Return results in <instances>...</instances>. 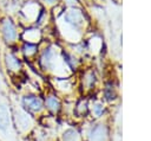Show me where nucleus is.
<instances>
[{
	"label": "nucleus",
	"mask_w": 151,
	"mask_h": 141,
	"mask_svg": "<svg viewBox=\"0 0 151 141\" xmlns=\"http://www.w3.org/2000/svg\"><path fill=\"white\" fill-rule=\"evenodd\" d=\"M9 100H11V107H12L13 123H14V128L17 130V134L19 137H26L34 129L35 120L22 107L20 98H18L17 94L9 91Z\"/></svg>",
	"instance_id": "2"
},
{
	"label": "nucleus",
	"mask_w": 151,
	"mask_h": 141,
	"mask_svg": "<svg viewBox=\"0 0 151 141\" xmlns=\"http://www.w3.org/2000/svg\"><path fill=\"white\" fill-rule=\"evenodd\" d=\"M40 38H41V33L38 28H29L22 33V39L26 40L28 44L29 43H38L40 40Z\"/></svg>",
	"instance_id": "11"
},
{
	"label": "nucleus",
	"mask_w": 151,
	"mask_h": 141,
	"mask_svg": "<svg viewBox=\"0 0 151 141\" xmlns=\"http://www.w3.org/2000/svg\"><path fill=\"white\" fill-rule=\"evenodd\" d=\"M87 141H107L106 126L101 123L92 126L87 133Z\"/></svg>",
	"instance_id": "8"
},
{
	"label": "nucleus",
	"mask_w": 151,
	"mask_h": 141,
	"mask_svg": "<svg viewBox=\"0 0 151 141\" xmlns=\"http://www.w3.org/2000/svg\"><path fill=\"white\" fill-rule=\"evenodd\" d=\"M0 32L2 34L4 40L8 44L12 45L18 40V31L15 28L14 23L12 21V19L9 17H5L1 21H0Z\"/></svg>",
	"instance_id": "5"
},
{
	"label": "nucleus",
	"mask_w": 151,
	"mask_h": 141,
	"mask_svg": "<svg viewBox=\"0 0 151 141\" xmlns=\"http://www.w3.org/2000/svg\"><path fill=\"white\" fill-rule=\"evenodd\" d=\"M46 5H48V6H52V5H54L55 4V0H42Z\"/></svg>",
	"instance_id": "19"
},
{
	"label": "nucleus",
	"mask_w": 151,
	"mask_h": 141,
	"mask_svg": "<svg viewBox=\"0 0 151 141\" xmlns=\"http://www.w3.org/2000/svg\"><path fill=\"white\" fill-rule=\"evenodd\" d=\"M93 82H94V76H93L92 73H86L85 79H84L85 85H86L87 88H90V86L92 85V83H93Z\"/></svg>",
	"instance_id": "18"
},
{
	"label": "nucleus",
	"mask_w": 151,
	"mask_h": 141,
	"mask_svg": "<svg viewBox=\"0 0 151 141\" xmlns=\"http://www.w3.org/2000/svg\"><path fill=\"white\" fill-rule=\"evenodd\" d=\"M40 62L44 69L51 70L58 77H65L70 73V68L67 66L65 59L60 56L59 49L54 45L44 52Z\"/></svg>",
	"instance_id": "3"
},
{
	"label": "nucleus",
	"mask_w": 151,
	"mask_h": 141,
	"mask_svg": "<svg viewBox=\"0 0 151 141\" xmlns=\"http://www.w3.org/2000/svg\"><path fill=\"white\" fill-rule=\"evenodd\" d=\"M20 12H21V14L24 15V18L27 23H34V21L38 20L39 12H40V6L35 1H28L21 7Z\"/></svg>",
	"instance_id": "7"
},
{
	"label": "nucleus",
	"mask_w": 151,
	"mask_h": 141,
	"mask_svg": "<svg viewBox=\"0 0 151 141\" xmlns=\"http://www.w3.org/2000/svg\"><path fill=\"white\" fill-rule=\"evenodd\" d=\"M103 111H104V105L100 102H93V104H92V114L96 117H98V116H100L103 114Z\"/></svg>",
	"instance_id": "15"
},
{
	"label": "nucleus",
	"mask_w": 151,
	"mask_h": 141,
	"mask_svg": "<svg viewBox=\"0 0 151 141\" xmlns=\"http://www.w3.org/2000/svg\"><path fill=\"white\" fill-rule=\"evenodd\" d=\"M57 86L63 91H68L71 88V84L67 79H57Z\"/></svg>",
	"instance_id": "16"
},
{
	"label": "nucleus",
	"mask_w": 151,
	"mask_h": 141,
	"mask_svg": "<svg viewBox=\"0 0 151 141\" xmlns=\"http://www.w3.org/2000/svg\"><path fill=\"white\" fill-rule=\"evenodd\" d=\"M63 14H64V17H65L70 23H72L73 25H76V26L79 27V28L84 27L85 24H86L83 12H81L80 9H78V8L70 7V8H67V11H66L65 13H63Z\"/></svg>",
	"instance_id": "9"
},
{
	"label": "nucleus",
	"mask_w": 151,
	"mask_h": 141,
	"mask_svg": "<svg viewBox=\"0 0 151 141\" xmlns=\"http://www.w3.org/2000/svg\"><path fill=\"white\" fill-rule=\"evenodd\" d=\"M5 64L8 71L18 73V71H20L21 69V63L20 60L14 56V53H12L11 51H6L5 52Z\"/></svg>",
	"instance_id": "10"
},
{
	"label": "nucleus",
	"mask_w": 151,
	"mask_h": 141,
	"mask_svg": "<svg viewBox=\"0 0 151 141\" xmlns=\"http://www.w3.org/2000/svg\"><path fill=\"white\" fill-rule=\"evenodd\" d=\"M20 102L22 107L29 113V114H39L44 109V102L42 100L33 94H26L20 98Z\"/></svg>",
	"instance_id": "6"
},
{
	"label": "nucleus",
	"mask_w": 151,
	"mask_h": 141,
	"mask_svg": "<svg viewBox=\"0 0 151 141\" xmlns=\"http://www.w3.org/2000/svg\"><path fill=\"white\" fill-rule=\"evenodd\" d=\"M35 50H37V47L34 46V45H32V44H25V46H24V53H25V56H27V57H29V56H32L33 53H35Z\"/></svg>",
	"instance_id": "17"
},
{
	"label": "nucleus",
	"mask_w": 151,
	"mask_h": 141,
	"mask_svg": "<svg viewBox=\"0 0 151 141\" xmlns=\"http://www.w3.org/2000/svg\"><path fill=\"white\" fill-rule=\"evenodd\" d=\"M61 141H81V136L77 129L67 128L61 134Z\"/></svg>",
	"instance_id": "12"
},
{
	"label": "nucleus",
	"mask_w": 151,
	"mask_h": 141,
	"mask_svg": "<svg viewBox=\"0 0 151 141\" xmlns=\"http://www.w3.org/2000/svg\"><path fill=\"white\" fill-rule=\"evenodd\" d=\"M90 49L93 53H98L101 49V39L99 37H93L90 40Z\"/></svg>",
	"instance_id": "14"
},
{
	"label": "nucleus",
	"mask_w": 151,
	"mask_h": 141,
	"mask_svg": "<svg viewBox=\"0 0 151 141\" xmlns=\"http://www.w3.org/2000/svg\"><path fill=\"white\" fill-rule=\"evenodd\" d=\"M45 105H46V108H47L50 111H52L53 114L58 113L59 109H60V102H59V100H58L55 96H53V95H50V96L46 97V100H45Z\"/></svg>",
	"instance_id": "13"
},
{
	"label": "nucleus",
	"mask_w": 151,
	"mask_h": 141,
	"mask_svg": "<svg viewBox=\"0 0 151 141\" xmlns=\"http://www.w3.org/2000/svg\"><path fill=\"white\" fill-rule=\"evenodd\" d=\"M65 1H66L68 5H72V4H74V2H76V0H65Z\"/></svg>",
	"instance_id": "20"
},
{
	"label": "nucleus",
	"mask_w": 151,
	"mask_h": 141,
	"mask_svg": "<svg viewBox=\"0 0 151 141\" xmlns=\"http://www.w3.org/2000/svg\"><path fill=\"white\" fill-rule=\"evenodd\" d=\"M57 24L59 27L60 33L63 34V37L67 40V41H72V43H77L80 40L81 38V31L79 27H77L76 25H73L72 23H70L64 14H61L58 19H57Z\"/></svg>",
	"instance_id": "4"
},
{
	"label": "nucleus",
	"mask_w": 151,
	"mask_h": 141,
	"mask_svg": "<svg viewBox=\"0 0 151 141\" xmlns=\"http://www.w3.org/2000/svg\"><path fill=\"white\" fill-rule=\"evenodd\" d=\"M0 141H20L14 128L9 89L0 70Z\"/></svg>",
	"instance_id": "1"
}]
</instances>
